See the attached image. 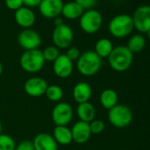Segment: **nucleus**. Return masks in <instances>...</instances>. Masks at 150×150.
<instances>
[{"instance_id": "23", "label": "nucleus", "mask_w": 150, "mask_h": 150, "mask_svg": "<svg viewBox=\"0 0 150 150\" xmlns=\"http://www.w3.org/2000/svg\"><path fill=\"white\" fill-rule=\"evenodd\" d=\"M145 46H146L145 37L141 35L137 34V35H133L129 38L126 47L133 54V53L140 52L145 48Z\"/></svg>"}, {"instance_id": "31", "label": "nucleus", "mask_w": 150, "mask_h": 150, "mask_svg": "<svg viewBox=\"0 0 150 150\" xmlns=\"http://www.w3.org/2000/svg\"><path fill=\"white\" fill-rule=\"evenodd\" d=\"M74 1H76L79 5H81L83 7L85 11H87L94 8L97 0H74Z\"/></svg>"}, {"instance_id": "13", "label": "nucleus", "mask_w": 150, "mask_h": 150, "mask_svg": "<svg viewBox=\"0 0 150 150\" xmlns=\"http://www.w3.org/2000/svg\"><path fill=\"white\" fill-rule=\"evenodd\" d=\"M53 71L57 77L66 79L71 76L73 71V62L70 60L65 54H60L53 62Z\"/></svg>"}, {"instance_id": "25", "label": "nucleus", "mask_w": 150, "mask_h": 150, "mask_svg": "<svg viewBox=\"0 0 150 150\" xmlns=\"http://www.w3.org/2000/svg\"><path fill=\"white\" fill-rule=\"evenodd\" d=\"M16 145L12 136L6 133L0 134V150H15Z\"/></svg>"}, {"instance_id": "5", "label": "nucleus", "mask_w": 150, "mask_h": 150, "mask_svg": "<svg viewBox=\"0 0 150 150\" xmlns=\"http://www.w3.org/2000/svg\"><path fill=\"white\" fill-rule=\"evenodd\" d=\"M133 114L130 107L125 104H117L109 110V122L116 128H125L132 121Z\"/></svg>"}, {"instance_id": "26", "label": "nucleus", "mask_w": 150, "mask_h": 150, "mask_svg": "<svg viewBox=\"0 0 150 150\" xmlns=\"http://www.w3.org/2000/svg\"><path fill=\"white\" fill-rule=\"evenodd\" d=\"M42 52L45 62L46 61L47 62H54L60 55L59 50L54 45L46 47Z\"/></svg>"}, {"instance_id": "8", "label": "nucleus", "mask_w": 150, "mask_h": 150, "mask_svg": "<svg viewBox=\"0 0 150 150\" xmlns=\"http://www.w3.org/2000/svg\"><path fill=\"white\" fill-rule=\"evenodd\" d=\"M73 117V110L71 106L64 102L57 103L51 112L53 123L57 125L67 126Z\"/></svg>"}, {"instance_id": "3", "label": "nucleus", "mask_w": 150, "mask_h": 150, "mask_svg": "<svg viewBox=\"0 0 150 150\" xmlns=\"http://www.w3.org/2000/svg\"><path fill=\"white\" fill-rule=\"evenodd\" d=\"M45 64V60L42 50L39 49L25 50L20 57V65L21 69L28 73L39 72Z\"/></svg>"}, {"instance_id": "15", "label": "nucleus", "mask_w": 150, "mask_h": 150, "mask_svg": "<svg viewBox=\"0 0 150 150\" xmlns=\"http://www.w3.org/2000/svg\"><path fill=\"white\" fill-rule=\"evenodd\" d=\"M14 20L23 29L31 28L35 22V14L31 8L24 6L14 12Z\"/></svg>"}, {"instance_id": "30", "label": "nucleus", "mask_w": 150, "mask_h": 150, "mask_svg": "<svg viewBox=\"0 0 150 150\" xmlns=\"http://www.w3.org/2000/svg\"><path fill=\"white\" fill-rule=\"evenodd\" d=\"M15 150H35L32 140L24 139L21 141L18 145H16Z\"/></svg>"}, {"instance_id": "1", "label": "nucleus", "mask_w": 150, "mask_h": 150, "mask_svg": "<svg viewBox=\"0 0 150 150\" xmlns=\"http://www.w3.org/2000/svg\"><path fill=\"white\" fill-rule=\"evenodd\" d=\"M103 65V59L94 51L87 50L81 54L76 61L78 71L86 77L94 76L98 73Z\"/></svg>"}, {"instance_id": "18", "label": "nucleus", "mask_w": 150, "mask_h": 150, "mask_svg": "<svg viewBox=\"0 0 150 150\" xmlns=\"http://www.w3.org/2000/svg\"><path fill=\"white\" fill-rule=\"evenodd\" d=\"M76 114L80 121L89 124L94 119H96V110L94 104H92L90 102H87L78 104L76 108Z\"/></svg>"}, {"instance_id": "17", "label": "nucleus", "mask_w": 150, "mask_h": 150, "mask_svg": "<svg viewBox=\"0 0 150 150\" xmlns=\"http://www.w3.org/2000/svg\"><path fill=\"white\" fill-rule=\"evenodd\" d=\"M91 96L92 88L88 83L85 81H80L74 85L72 88V97L78 104L89 102Z\"/></svg>"}, {"instance_id": "7", "label": "nucleus", "mask_w": 150, "mask_h": 150, "mask_svg": "<svg viewBox=\"0 0 150 150\" xmlns=\"http://www.w3.org/2000/svg\"><path fill=\"white\" fill-rule=\"evenodd\" d=\"M74 38L73 30L66 24L55 27L52 33V42L58 50L68 49L71 47Z\"/></svg>"}, {"instance_id": "19", "label": "nucleus", "mask_w": 150, "mask_h": 150, "mask_svg": "<svg viewBox=\"0 0 150 150\" xmlns=\"http://www.w3.org/2000/svg\"><path fill=\"white\" fill-rule=\"evenodd\" d=\"M85 10L76 1H70L64 4L61 14L67 20L80 19Z\"/></svg>"}, {"instance_id": "6", "label": "nucleus", "mask_w": 150, "mask_h": 150, "mask_svg": "<svg viewBox=\"0 0 150 150\" xmlns=\"http://www.w3.org/2000/svg\"><path fill=\"white\" fill-rule=\"evenodd\" d=\"M103 21V19L100 12L95 9H90L85 11L81 16L80 27L84 33L92 35L100 30Z\"/></svg>"}, {"instance_id": "20", "label": "nucleus", "mask_w": 150, "mask_h": 150, "mask_svg": "<svg viewBox=\"0 0 150 150\" xmlns=\"http://www.w3.org/2000/svg\"><path fill=\"white\" fill-rule=\"evenodd\" d=\"M53 138L58 145L67 146L72 142L71 128L68 126L57 125L53 130Z\"/></svg>"}, {"instance_id": "35", "label": "nucleus", "mask_w": 150, "mask_h": 150, "mask_svg": "<svg viewBox=\"0 0 150 150\" xmlns=\"http://www.w3.org/2000/svg\"><path fill=\"white\" fill-rule=\"evenodd\" d=\"M2 133V123H1V121H0V134Z\"/></svg>"}, {"instance_id": "21", "label": "nucleus", "mask_w": 150, "mask_h": 150, "mask_svg": "<svg viewBox=\"0 0 150 150\" xmlns=\"http://www.w3.org/2000/svg\"><path fill=\"white\" fill-rule=\"evenodd\" d=\"M99 100H100L101 105L104 109L109 110L117 104L118 96H117V93L114 89L107 88V89H104L101 93Z\"/></svg>"}, {"instance_id": "12", "label": "nucleus", "mask_w": 150, "mask_h": 150, "mask_svg": "<svg viewBox=\"0 0 150 150\" xmlns=\"http://www.w3.org/2000/svg\"><path fill=\"white\" fill-rule=\"evenodd\" d=\"M47 81L41 77H31L24 84V90L26 94L31 97H40L45 95L48 88Z\"/></svg>"}, {"instance_id": "34", "label": "nucleus", "mask_w": 150, "mask_h": 150, "mask_svg": "<svg viewBox=\"0 0 150 150\" xmlns=\"http://www.w3.org/2000/svg\"><path fill=\"white\" fill-rule=\"evenodd\" d=\"M2 73H3V64L1 62H0V76L2 75Z\"/></svg>"}, {"instance_id": "9", "label": "nucleus", "mask_w": 150, "mask_h": 150, "mask_svg": "<svg viewBox=\"0 0 150 150\" xmlns=\"http://www.w3.org/2000/svg\"><path fill=\"white\" fill-rule=\"evenodd\" d=\"M18 43L25 50H36L42 43V38L35 30L27 28L20 32L18 35Z\"/></svg>"}, {"instance_id": "22", "label": "nucleus", "mask_w": 150, "mask_h": 150, "mask_svg": "<svg viewBox=\"0 0 150 150\" xmlns=\"http://www.w3.org/2000/svg\"><path fill=\"white\" fill-rule=\"evenodd\" d=\"M113 49H114L113 43L110 39L101 38L96 42L94 51L103 59V58H108Z\"/></svg>"}, {"instance_id": "10", "label": "nucleus", "mask_w": 150, "mask_h": 150, "mask_svg": "<svg viewBox=\"0 0 150 150\" xmlns=\"http://www.w3.org/2000/svg\"><path fill=\"white\" fill-rule=\"evenodd\" d=\"M132 18L134 28L140 33H146L150 30V6H139Z\"/></svg>"}, {"instance_id": "28", "label": "nucleus", "mask_w": 150, "mask_h": 150, "mask_svg": "<svg viewBox=\"0 0 150 150\" xmlns=\"http://www.w3.org/2000/svg\"><path fill=\"white\" fill-rule=\"evenodd\" d=\"M5 5L8 9L14 12L24 6L23 0H5Z\"/></svg>"}, {"instance_id": "4", "label": "nucleus", "mask_w": 150, "mask_h": 150, "mask_svg": "<svg viewBox=\"0 0 150 150\" xmlns=\"http://www.w3.org/2000/svg\"><path fill=\"white\" fill-rule=\"evenodd\" d=\"M133 21L132 16L128 14H118L114 16L109 22L108 29L115 38H125L133 30Z\"/></svg>"}, {"instance_id": "16", "label": "nucleus", "mask_w": 150, "mask_h": 150, "mask_svg": "<svg viewBox=\"0 0 150 150\" xmlns=\"http://www.w3.org/2000/svg\"><path fill=\"white\" fill-rule=\"evenodd\" d=\"M32 142L35 150H58V144L53 136L47 132L36 134Z\"/></svg>"}, {"instance_id": "27", "label": "nucleus", "mask_w": 150, "mask_h": 150, "mask_svg": "<svg viewBox=\"0 0 150 150\" xmlns=\"http://www.w3.org/2000/svg\"><path fill=\"white\" fill-rule=\"evenodd\" d=\"M89 127L92 134H100L105 129V124L101 119H94L89 123Z\"/></svg>"}, {"instance_id": "33", "label": "nucleus", "mask_w": 150, "mask_h": 150, "mask_svg": "<svg viewBox=\"0 0 150 150\" xmlns=\"http://www.w3.org/2000/svg\"><path fill=\"white\" fill-rule=\"evenodd\" d=\"M64 24V21H63V19L60 18V17H57L54 19V25L55 27H58V26H61Z\"/></svg>"}, {"instance_id": "32", "label": "nucleus", "mask_w": 150, "mask_h": 150, "mask_svg": "<svg viewBox=\"0 0 150 150\" xmlns=\"http://www.w3.org/2000/svg\"><path fill=\"white\" fill-rule=\"evenodd\" d=\"M42 0H23V4L25 6L33 8V7H38L39 4L41 3Z\"/></svg>"}, {"instance_id": "2", "label": "nucleus", "mask_w": 150, "mask_h": 150, "mask_svg": "<svg viewBox=\"0 0 150 150\" xmlns=\"http://www.w3.org/2000/svg\"><path fill=\"white\" fill-rule=\"evenodd\" d=\"M133 61V54L126 46L114 47L108 57V62L112 70L117 72H123L128 70Z\"/></svg>"}, {"instance_id": "36", "label": "nucleus", "mask_w": 150, "mask_h": 150, "mask_svg": "<svg viewBox=\"0 0 150 150\" xmlns=\"http://www.w3.org/2000/svg\"><path fill=\"white\" fill-rule=\"evenodd\" d=\"M146 35H147V37L150 39V30H149L148 32H146Z\"/></svg>"}, {"instance_id": "29", "label": "nucleus", "mask_w": 150, "mask_h": 150, "mask_svg": "<svg viewBox=\"0 0 150 150\" xmlns=\"http://www.w3.org/2000/svg\"><path fill=\"white\" fill-rule=\"evenodd\" d=\"M81 54V53L80 50H79L77 47H69V48L67 49L66 53H65L66 57H67L70 60H71L72 62H73V61H77V59L80 57Z\"/></svg>"}, {"instance_id": "14", "label": "nucleus", "mask_w": 150, "mask_h": 150, "mask_svg": "<svg viewBox=\"0 0 150 150\" xmlns=\"http://www.w3.org/2000/svg\"><path fill=\"white\" fill-rule=\"evenodd\" d=\"M71 132L72 141L77 144L87 143L92 135L89 124L82 121H77L76 123H74L72 127L71 128Z\"/></svg>"}, {"instance_id": "24", "label": "nucleus", "mask_w": 150, "mask_h": 150, "mask_svg": "<svg viewBox=\"0 0 150 150\" xmlns=\"http://www.w3.org/2000/svg\"><path fill=\"white\" fill-rule=\"evenodd\" d=\"M45 96L50 102L57 103L61 102V100L63 99L64 91L61 87L53 84V85L48 86L46 92H45Z\"/></svg>"}, {"instance_id": "11", "label": "nucleus", "mask_w": 150, "mask_h": 150, "mask_svg": "<svg viewBox=\"0 0 150 150\" xmlns=\"http://www.w3.org/2000/svg\"><path fill=\"white\" fill-rule=\"evenodd\" d=\"M64 6L63 0H42L38 6L42 16L47 19L59 17Z\"/></svg>"}]
</instances>
